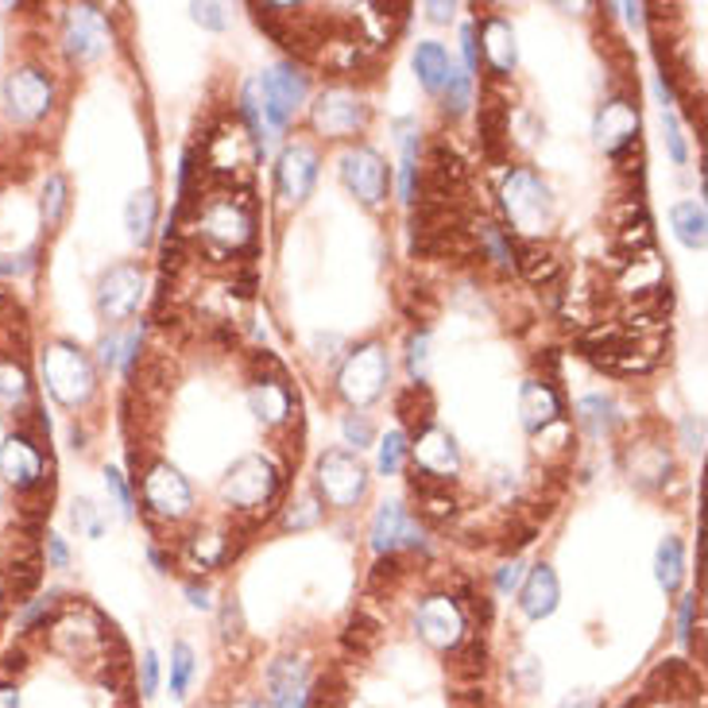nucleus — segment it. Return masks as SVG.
<instances>
[{
  "instance_id": "1",
  "label": "nucleus",
  "mask_w": 708,
  "mask_h": 708,
  "mask_svg": "<svg viewBox=\"0 0 708 708\" xmlns=\"http://www.w3.org/2000/svg\"><path fill=\"white\" fill-rule=\"evenodd\" d=\"M503 214H508L511 229L527 240H539L547 236L553 225H558V201H553V190L534 175L531 167H515L508 178H503Z\"/></svg>"
},
{
  "instance_id": "2",
  "label": "nucleus",
  "mask_w": 708,
  "mask_h": 708,
  "mask_svg": "<svg viewBox=\"0 0 708 708\" xmlns=\"http://www.w3.org/2000/svg\"><path fill=\"white\" fill-rule=\"evenodd\" d=\"M43 380L62 406H86L97 392V364L75 341H51L43 348Z\"/></svg>"
},
{
  "instance_id": "3",
  "label": "nucleus",
  "mask_w": 708,
  "mask_h": 708,
  "mask_svg": "<svg viewBox=\"0 0 708 708\" xmlns=\"http://www.w3.org/2000/svg\"><path fill=\"white\" fill-rule=\"evenodd\" d=\"M198 236H206L209 244L225 252H240L256 236V214H252V201L244 190L214 194L206 198V206L198 209Z\"/></svg>"
},
{
  "instance_id": "4",
  "label": "nucleus",
  "mask_w": 708,
  "mask_h": 708,
  "mask_svg": "<svg viewBox=\"0 0 708 708\" xmlns=\"http://www.w3.org/2000/svg\"><path fill=\"white\" fill-rule=\"evenodd\" d=\"M387 380H392V361H387V348L380 341H364L353 353L345 356L337 372V392L348 406H368L387 392Z\"/></svg>"
},
{
  "instance_id": "5",
  "label": "nucleus",
  "mask_w": 708,
  "mask_h": 708,
  "mask_svg": "<svg viewBox=\"0 0 708 708\" xmlns=\"http://www.w3.org/2000/svg\"><path fill=\"white\" fill-rule=\"evenodd\" d=\"M311 125L322 140H356L368 132L372 125V105L364 101L356 89L348 86H330L317 94L311 105Z\"/></svg>"
},
{
  "instance_id": "6",
  "label": "nucleus",
  "mask_w": 708,
  "mask_h": 708,
  "mask_svg": "<svg viewBox=\"0 0 708 708\" xmlns=\"http://www.w3.org/2000/svg\"><path fill=\"white\" fill-rule=\"evenodd\" d=\"M256 94L267 120V132L275 136V132H287L291 120L298 117V109H303L306 97H311V81H306V75L295 62H279V67H272L256 81Z\"/></svg>"
},
{
  "instance_id": "7",
  "label": "nucleus",
  "mask_w": 708,
  "mask_h": 708,
  "mask_svg": "<svg viewBox=\"0 0 708 708\" xmlns=\"http://www.w3.org/2000/svg\"><path fill=\"white\" fill-rule=\"evenodd\" d=\"M314 484L330 508L348 511L368 492V465L348 450H325L314 465Z\"/></svg>"
},
{
  "instance_id": "8",
  "label": "nucleus",
  "mask_w": 708,
  "mask_h": 708,
  "mask_svg": "<svg viewBox=\"0 0 708 708\" xmlns=\"http://www.w3.org/2000/svg\"><path fill=\"white\" fill-rule=\"evenodd\" d=\"M279 469H275L272 458L264 453H248L236 465L225 472L222 480V500L229 503L233 511H256L264 503H272V495L279 492Z\"/></svg>"
},
{
  "instance_id": "9",
  "label": "nucleus",
  "mask_w": 708,
  "mask_h": 708,
  "mask_svg": "<svg viewBox=\"0 0 708 708\" xmlns=\"http://www.w3.org/2000/svg\"><path fill=\"white\" fill-rule=\"evenodd\" d=\"M144 511L159 523H183L194 511V488L170 461H151L144 472Z\"/></svg>"
},
{
  "instance_id": "10",
  "label": "nucleus",
  "mask_w": 708,
  "mask_h": 708,
  "mask_svg": "<svg viewBox=\"0 0 708 708\" xmlns=\"http://www.w3.org/2000/svg\"><path fill=\"white\" fill-rule=\"evenodd\" d=\"M144 287H148V275H144V264L136 259H125V264H112L109 272L97 283V314L101 322L120 325L128 322L144 303Z\"/></svg>"
},
{
  "instance_id": "11",
  "label": "nucleus",
  "mask_w": 708,
  "mask_h": 708,
  "mask_svg": "<svg viewBox=\"0 0 708 708\" xmlns=\"http://www.w3.org/2000/svg\"><path fill=\"white\" fill-rule=\"evenodd\" d=\"M414 631H419V639L426 642V647L442 650V655H453L469 635L465 608L453 597H445V592H434V597L422 600L419 612H414Z\"/></svg>"
},
{
  "instance_id": "12",
  "label": "nucleus",
  "mask_w": 708,
  "mask_h": 708,
  "mask_svg": "<svg viewBox=\"0 0 708 708\" xmlns=\"http://www.w3.org/2000/svg\"><path fill=\"white\" fill-rule=\"evenodd\" d=\"M341 183L348 186V194H353L361 206L376 209V206H384V198H387L392 170H387V159L380 156L376 148L356 144V148H348L345 156H341Z\"/></svg>"
},
{
  "instance_id": "13",
  "label": "nucleus",
  "mask_w": 708,
  "mask_h": 708,
  "mask_svg": "<svg viewBox=\"0 0 708 708\" xmlns=\"http://www.w3.org/2000/svg\"><path fill=\"white\" fill-rule=\"evenodd\" d=\"M4 105L16 125H36V120H43L55 105L51 75L39 67H16L12 75L4 78Z\"/></svg>"
},
{
  "instance_id": "14",
  "label": "nucleus",
  "mask_w": 708,
  "mask_h": 708,
  "mask_svg": "<svg viewBox=\"0 0 708 708\" xmlns=\"http://www.w3.org/2000/svg\"><path fill=\"white\" fill-rule=\"evenodd\" d=\"M43 469H47L43 442L20 434V430H16L12 437H4V445H0V476H4L16 492H23V495L43 492V484H51V476H47Z\"/></svg>"
},
{
  "instance_id": "15",
  "label": "nucleus",
  "mask_w": 708,
  "mask_h": 708,
  "mask_svg": "<svg viewBox=\"0 0 708 708\" xmlns=\"http://www.w3.org/2000/svg\"><path fill=\"white\" fill-rule=\"evenodd\" d=\"M248 406L252 414H256L264 426L279 430L287 426L291 419H295V392H291L287 384V372H283L279 361H272V372H259V376H252V387H248Z\"/></svg>"
},
{
  "instance_id": "16",
  "label": "nucleus",
  "mask_w": 708,
  "mask_h": 708,
  "mask_svg": "<svg viewBox=\"0 0 708 708\" xmlns=\"http://www.w3.org/2000/svg\"><path fill=\"white\" fill-rule=\"evenodd\" d=\"M317 167H322V159H317L314 144L306 140L287 144V148L279 151V163H275V190H279V198L291 201V206L311 198L317 183Z\"/></svg>"
},
{
  "instance_id": "17",
  "label": "nucleus",
  "mask_w": 708,
  "mask_h": 708,
  "mask_svg": "<svg viewBox=\"0 0 708 708\" xmlns=\"http://www.w3.org/2000/svg\"><path fill=\"white\" fill-rule=\"evenodd\" d=\"M639 105L631 97H612V101L600 105L597 120H592V136L608 156H620L628 148H639Z\"/></svg>"
},
{
  "instance_id": "18",
  "label": "nucleus",
  "mask_w": 708,
  "mask_h": 708,
  "mask_svg": "<svg viewBox=\"0 0 708 708\" xmlns=\"http://www.w3.org/2000/svg\"><path fill=\"white\" fill-rule=\"evenodd\" d=\"M109 43V28H105L101 8L94 4H75L67 8V20H62V47L75 62H94L97 55Z\"/></svg>"
},
{
  "instance_id": "19",
  "label": "nucleus",
  "mask_w": 708,
  "mask_h": 708,
  "mask_svg": "<svg viewBox=\"0 0 708 708\" xmlns=\"http://www.w3.org/2000/svg\"><path fill=\"white\" fill-rule=\"evenodd\" d=\"M411 458H414L411 469L426 472V476L442 480V484H450V480L458 476V469H461L458 437H453L450 430H442V426H430V430H422V434H414Z\"/></svg>"
},
{
  "instance_id": "20",
  "label": "nucleus",
  "mask_w": 708,
  "mask_h": 708,
  "mask_svg": "<svg viewBox=\"0 0 708 708\" xmlns=\"http://www.w3.org/2000/svg\"><path fill=\"white\" fill-rule=\"evenodd\" d=\"M311 694V666L303 658H275L267 666V705L272 708H306Z\"/></svg>"
},
{
  "instance_id": "21",
  "label": "nucleus",
  "mask_w": 708,
  "mask_h": 708,
  "mask_svg": "<svg viewBox=\"0 0 708 708\" xmlns=\"http://www.w3.org/2000/svg\"><path fill=\"white\" fill-rule=\"evenodd\" d=\"M519 422L527 434H547L561 422V399L547 380H527L519 387Z\"/></svg>"
},
{
  "instance_id": "22",
  "label": "nucleus",
  "mask_w": 708,
  "mask_h": 708,
  "mask_svg": "<svg viewBox=\"0 0 708 708\" xmlns=\"http://www.w3.org/2000/svg\"><path fill=\"white\" fill-rule=\"evenodd\" d=\"M558 600H561L558 573H553V566H547V561H539L523 577V584H519V612L527 620H547V616L558 612Z\"/></svg>"
},
{
  "instance_id": "23",
  "label": "nucleus",
  "mask_w": 708,
  "mask_h": 708,
  "mask_svg": "<svg viewBox=\"0 0 708 708\" xmlns=\"http://www.w3.org/2000/svg\"><path fill=\"white\" fill-rule=\"evenodd\" d=\"M480 55H484V62L492 67L495 78H511V70H515L519 62V51H515V31H511L508 20H500V16H488L484 23H480Z\"/></svg>"
},
{
  "instance_id": "24",
  "label": "nucleus",
  "mask_w": 708,
  "mask_h": 708,
  "mask_svg": "<svg viewBox=\"0 0 708 708\" xmlns=\"http://www.w3.org/2000/svg\"><path fill=\"white\" fill-rule=\"evenodd\" d=\"M480 144H484L488 159H500L511 144V105L495 94H488V101L480 105Z\"/></svg>"
},
{
  "instance_id": "25",
  "label": "nucleus",
  "mask_w": 708,
  "mask_h": 708,
  "mask_svg": "<svg viewBox=\"0 0 708 708\" xmlns=\"http://www.w3.org/2000/svg\"><path fill=\"white\" fill-rule=\"evenodd\" d=\"M406 527H411V515L403 511V503H384V508L376 511V519H372V550H376V558H384V553H395L399 547L406 542Z\"/></svg>"
},
{
  "instance_id": "26",
  "label": "nucleus",
  "mask_w": 708,
  "mask_h": 708,
  "mask_svg": "<svg viewBox=\"0 0 708 708\" xmlns=\"http://www.w3.org/2000/svg\"><path fill=\"white\" fill-rule=\"evenodd\" d=\"M395 414L411 434H422V430L434 426V395H430V387L406 384L395 399Z\"/></svg>"
},
{
  "instance_id": "27",
  "label": "nucleus",
  "mask_w": 708,
  "mask_h": 708,
  "mask_svg": "<svg viewBox=\"0 0 708 708\" xmlns=\"http://www.w3.org/2000/svg\"><path fill=\"white\" fill-rule=\"evenodd\" d=\"M411 62H414V75H419L422 89H426V94H442L445 78H450V67H453L450 51H445L442 43H419V51H414Z\"/></svg>"
},
{
  "instance_id": "28",
  "label": "nucleus",
  "mask_w": 708,
  "mask_h": 708,
  "mask_svg": "<svg viewBox=\"0 0 708 708\" xmlns=\"http://www.w3.org/2000/svg\"><path fill=\"white\" fill-rule=\"evenodd\" d=\"M156 222H159V198L156 190H140L128 198L125 206V225H128V236H132L136 244H151V233H156Z\"/></svg>"
},
{
  "instance_id": "29",
  "label": "nucleus",
  "mask_w": 708,
  "mask_h": 708,
  "mask_svg": "<svg viewBox=\"0 0 708 708\" xmlns=\"http://www.w3.org/2000/svg\"><path fill=\"white\" fill-rule=\"evenodd\" d=\"M655 577H658V584H662L666 597H673V592L681 589V581H686V547H681V539H673V534L658 542Z\"/></svg>"
},
{
  "instance_id": "30",
  "label": "nucleus",
  "mask_w": 708,
  "mask_h": 708,
  "mask_svg": "<svg viewBox=\"0 0 708 708\" xmlns=\"http://www.w3.org/2000/svg\"><path fill=\"white\" fill-rule=\"evenodd\" d=\"M628 472L642 488H655V484H662V480H670L673 461H670V453H666V445H639V450H635V461H628Z\"/></svg>"
},
{
  "instance_id": "31",
  "label": "nucleus",
  "mask_w": 708,
  "mask_h": 708,
  "mask_svg": "<svg viewBox=\"0 0 708 708\" xmlns=\"http://www.w3.org/2000/svg\"><path fill=\"white\" fill-rule=\"evenodd\" d=\"M616 422H620V414H616V403H612V399H604V395H584L581 403H577V426H581L589 437L612 434Z\"/></svg>"
},
{
  "instance_id": "32",
  "label": "nucleus",
  "mask_w": 708,
  "mask_h": 708,
  "mask_svg": "<svg viewBox=\"0 0 708 708\" xmlns=\"http://www.w3.org/2000/svg\"><path fill=\"white\" fill-rule=\"evenodd\" d=\"M0 403L16 406V414L31 406V376L16 356H0Z\"/></svg>"
},
{
  "instance_id": "33",
  "label": "nucleus",
  "mask_w": 708,
  "mask_h": 708,
  "mask_svg": "<svg viewBox=\"0 0 708 708\" xmlns=\"http://www.w3.org/2000/svg\"><path fill=\"white\" fill-rule=\"evenodd\" d=\"M70 209V186H67V175L62 170H51L43 183V198H39V214H43V229L55 233L62 225V217H67Z\"/></svg>"
},
{
  "instance_id": "34",
  "label": "nucleus",
  "mask_w": 708,
  "mask_h": 708,
  "mask_svg": "<svg viewBox=\"0 0 708 708\" xmlns=\"http://www.w3.org/2000/svg\"><path fill=\"white\" fill-rule=\"evenodd\" d=\"M515 267H519V272H523L531 283H539V287H547V283H553V279L561 275V264L550 256L547 248H539V244H519Z\"/></svg>"
},
{
  "instance_id": "35",
  "label": "nucleus",
  "mask_w": 708,
  "mask_h": 708,
  "mask_svg": "<svg viewBox=\"0 0 708 708\" xmlns=\"http://www.w3.org/2000/svg\"><path fill=\"white\" fill-rule=\"evenodd\" d=\"M670 222H673V233H678V240L686 244V248H705V206H697V201H678V206L670 209Z\"/></svg>"
},
{
  "instance_id": "36",
  "label": "nucleus",
  "mask_w": 708,
  "mask_h": 708,
  "mask_svg": "<svg viewBox=\"0 0 708 708\" xmlns=\"http://www.w3.org/2000/svg\"><path fill=\"white\" fill-rule=\"evenodd\" d=\"M472 233H476L480 248H484L488 256H492L495 264L503 267V272H511V267H515V248H511V244H508V236H503V229H500V225L492 222V217H480V222H476V229H472Z\"/></svg>"
},
{
  "instance_id": "37",
  "label": "nucleus",
  "mask_w": 708,
  "mask_h": 708,
  "mask_svg": "<svg viewBox=\"0 0 708 708\" xmlns=\"http://www.w3.org/2000/svg\"><path fill=\"white\" fill-rule=\"evenodd\" d=\"M469 105H472V78L461 67H450V78H445V86H442V109H445V117H453V120L465 117Z\"/></svg>"
},
{
  "instance_id": "38",
  "label": "nucleus",
  "mask_w": 708,
  "mask_h": 708,
  "mask_svg": "<svg viewBox=\"0 0 708 708\" xmlns=\"http://www.w3.org/2000/svg\"><path fill=\"white\" fill-rule=\"evenodd\" d=\"M190 681H194V650H190V642L178 639L175 647H170V694L186 697Z\"/></svg>"
},
{
  "instance_id": "39",
  "label": "nucleus",
  "mask_w": 708,
  "mask_h": 708,
  "mask_svg": "<svg viewBox=\"0 0 708 708\" xmlns=\"http://www.w3.org/2000/svg\"><path fill=\"white\" fill-rule=\"evenodd\" d=\"M508 678H511V686L519 689V694H542V681H547V673H542V662L534 655H523V658H515L511 662V670H508Z\"/></svg>"
},
{
  "instance_id": "40",
  "label": "nucleus",
  "mask_w": 708,
  "mask_h": 708,
  "mask_svg": "<svg viewBox=\"0 0 708 708\" xmlns=\"http://www.w3.org/2000/svg\"><path fill=\"white\" fill-rule=\"evenodd\" d=\"M406 453H411V442H406V434H403V430H392V434H387L384 442H380V461H376V469L384 472V476H395V472L403 469Z\"/></svg>"
},
{
  "instance_id": "41",
  "label": "nucleus",
  "mask_w": 708,
  "mask_h": 708,
  "mask_svg": "<svg viewBox=\"0 0 708 708\" xmlns=\"http://www.w3.org/2000/svg\"><path fill=\"white\" fill-rule=\"evenodd\" d=\"M341 434H345V442L353 445L356 453L368 450V445L376 442V426H372V419L368 414H356V411L341 419Z\"/></svg>"
},
{
  "instance_id": "42",
  "label": "nucleus",
  "mask_w": 708,
  "mask_h": 708,
  "mask_svg": "<svg viewBox=\"0 0 708 708\" xmlns=\"http://www.w3.org/2000/svg\"><path fill=\"white\" fill-rule=\"evenodd\" d=\"M426 356H430V333H411L406 341V372H411V384H426Z\"/></svg>"
},
{
  "instance_id": "43",
  "label": "nucleus",
  "mask_w": 708,
  "mask_h": 708,
  "mask_svg": "<svg viewBox=\"0 0 708 708\" xmlns=\"http://www.w3.org/2000/svg\"><path fill=\"white\" fill-rule=\"evenodd\" d=\"M317 519H322V508H317L314 495H306V500L291 503V511H287V519H283V527H287V531H306V527H314Z\"/></svg>"
},
{
  "instance_id": "44",
  "label": "nucleus",
  "mask_w": 708,
  "mask_h": 708,
  "mask_svg": "<svg viewBox=\"0 0 708 708\" xmlns=\"http://www.w3.org/2000/svg\"><path fill=\"white\" fill-rule=\"evenodd\" d=\"M662 128H666V148H670V159L678 163V167H686V163H689V148H686V136H681L678 117H673L670 109L662 112Z\"/></svg>"
},
{
  "instance_id": "45",
  "label": "nucleus",
  "mask_w": 708,
  "mask_h": 708,
  "mask_svg": "<svg viewBox=\"0 0 708 708\" xmlns=\"http://www.w3.org/2000/svg\"><path fill=\"white\" fill-rule=\"evenodd\" d=\"M105 488H109V495H112V500H117L120 515L132 519V492H128L125 476H120L117 469H105Z\"/></svg>"
},
{
  "instance_id": "46",
  "label": "nucleus",
  "mask_w": 708,
  "mask_h": 708,
  "mask_svg": "<svg viewBox=\"0 0 708 708\" xmlns=\"http://www.w3.org/2000/svg\"><path fill=\"white\" fill-rule=\"evenodd\" d=\"M523 561L519 558H511V561H503L500 569H495V589L500 592H519V584H523Z\"/></svg>"
},
{
  "instance_id": "47",
  "label": "nucleus",
  "mask_w": 708,
  "mask_h": 708,
  "mask_svg": "<svg viewBox=\"0 0 708 708\" xmlns=\"http://www.w3.org/2000/svg\"><path fill=\"white\" fill-rule=\"evenodd\" d=\"M190 20L194 23H201V28H209V31H225V8L222 4H190Z\"/></svg>"
},
{
  "instance_id": "48",
  "label": "nucleus",
  "mask_w": 708,
  "mask_h": 708,
  "mask_svg": "<svg viewBox=\"0 0 708 708\" xmlns=\"http://www.w3.org/2000/svg\"><path fill=\"white\" fill-rule=\"evenodd\" d=\"M156 689H159V658L156 650H148L140 662V697H156Z\"/></svg>"
},
{
  "instance_id": "49",
  "label": "nucleus",
  "mask_w": 708,
  "mask_h": 708,
  "mask_svg": "<svg viewBox=\"0 0 708 708\" xmlns=\"http://www.w3.org/2000/svg\"><path fill=\"white\" fill-rule=\"evenodd\" d=\"M461 51H465V75L472 78L480 70V47H476V23L461 28Z\"/></svg>"
},
{
  "instance_id": "50",
  "label": "nucleus",
  "mask_w": 708,
  "mask_h": 708,
  "mask_svg": "<svg viewBox=\"0 0 708 708\" xmlns=\"http://www.w3.org/2000/svg\"><path fill=\"white\" fill-rule=\"evenodd\" d=\"M694 612H697V597H681V608H678V642L681 647L694 642Z\"/></svg>"
},
{
  "instance_id": "51",
  "label": "nucleus",
  "mask_w": 708,
  "mask_h": 708,
  "mask_svg": "<svg viewBox=\"0 0 708 708\" xmlns=\"http://www.w3.org/2000/svg\"><path fill=\"white\" fill-rule=\"evenodd\" d=\"M36 267V248L20 252V256H0V275L12 279V275H28Z\"/></svg>"
},
{
  "instance_id": "52",
  "label": "nucleus",
  "mask_w": 708,
  "mask_h": 708,
  "mask_svg": "<svg viewBox=\"0 0 708 708\" xmlns=\"http://www.w3.org/2000/svg\"><path fill=\"white\" fill-rule=\"evenodd\" d=\"M75 523L89 534V539H97V534H101V519H97V508L89 500L75 503Z\"/></svg>"
},
{
  "instance_id": "53",
  "label": "nucleus",
  "mask_w": 708,
  "mask_h": 708,
  "mask_svg": "<svg viewBox=\"0 0 708 708\" xmlns=\"http://www.w3.org/2000/svg\"><path fill=\"white\" fill-rule=\"evenodd\" d=\"M97 364H101V368H112V364H120V337H117V333L101 337V345H97Z\"/></svg>"
},
{
  "instance_id": "54",
  "label": "nucleus",
  "mask_w": 708,
  "mask_h": 708,
  "mask_svg": "<svg viewBox=\"0 0 708 708\" xmlns=\"http://www.w3.org/2000/svg\"><path fill=\"white\" fill-rule=\"evenodd\" d=\"M222 639H225V642H236V639H240V608H236L233 600L225 604V612H222Z\"/></svg>"
},
{
  "instance_id": "55",
  "label": "nucleus",
  "mask_w": 708,
  "mask_h": 708,
  "mask_svg": "<svg viewBox=\"0 0 708 708\" xmlns=\"http://www.w3.org/2000/svg\"><path fill=\"white\" fill-rule=\"evenodd\" d=\"M47 561H51L55 569L70 566V550H67V542H62V534H47Z\"/></svg>"
},
{
  "instance_id": "56",
  "label": "nucleus",
  "mask_w": 708,
  "mask_h": 708,
  "mask_svg": "<svg viewBox=\"0 0 708 708\" xmlns=\"http://www.w3.org/2000/svg\"><path fill=\"white\" fill-rule=\"evenodd\" d=\"M558 708H604V697L592 694V689H577V694H569Z\"/></svg>"
},
{
  "instance_id": "57",
  "label": "nucleus",
  "mask_w": 708,
  "mask_h": 708,
  "mask_svg": "<svg viewBox=\"0 0 708 708\" xmlns=\"http://www.w3.org/2000/svg\"><path fill=\"white\" fill-rule=\"evenodd\" d=\"M681 437H686V450H701L705 430H701V422H697L694 414H686V419H681Z\"/></svg>"
},
{
  "instance_id": "58",
  "label": "nucleus",
  "mask_w": 708,
  "mask_h": 708,
  "mask_svg": "<svg viewBox=\"0 0 708 708\" xmlns=\"http://www.w3.org/2000/svg\"><path fill=\"white\" fill-rule=\"evenodd\" d=\"M186 597H190V604L201 608V612H209V608H214V600H209L206 584H186Z\"/></svg>"
},
{
  "instance_id": "59",
  "label": "nucleus",
  "mask_w": 708,
  "mask_h": 708,
  "mask_svg": "<svg viewBox=\"0 0 708 708\" xmlns=\"http://www.w3.org/2000/svg\"><path fill=\"white\" fill-rule=\"evenodd\" d=\"M422 8H426L434 23H450L453 20V4H442V0H430V4H422Z\"/></svg>"
},
{
  "instance_id": "60",
  "label": "nucleus",
  "mask_w": 708,
  "mask_h": 708,
  "mask_svg": "<svg viewBox=\"0 0 708 708\" xmlns=\"http://www.w3.org/2000/svg\"><path fill=\"white\" fill-rule=\"evenodd\" d=\"M623 12H628L631 28H642V20H647V16H642V12H647V4H623Z\"/></svg>"
},
{
  "instance_id": "61",
  "label": "nucleus",
  "mask_w": 708,
  "mask_h": 708,
  "mask_svg": "<svg viewBox=\"0 0 708 708\" xmlns=\"http://www.w3.org/2000/svg\"><path fill=\"white\" fill-rule=\"evenodd\" d=\"M70 442H75V450H81V442H86V430L70 426Z\"/></svg>"
},
{
  "instance_id": "62",
  "label": "nucleus",
  "mask_w": 708,
  "mask_h": 708,
  "mask_svg": "<svg viewBox=\"0 0 708 708\" xmlns=\"http://www.w3.org/2000/svg\"><path fill=\"white\" fill-rule=\"evenodd\" d=\"M236 708H272V705H267V701H259V697H252V701H240Z\"/></svg>"
}]
</instances>
